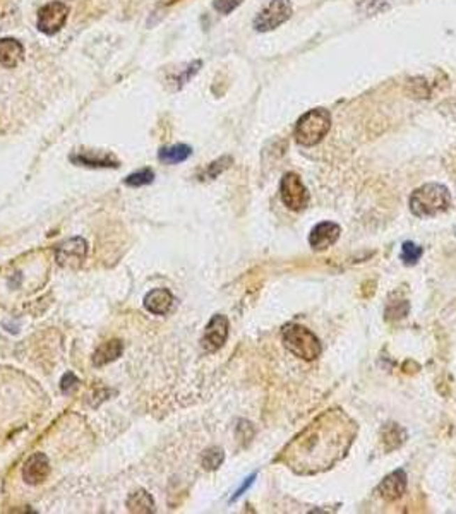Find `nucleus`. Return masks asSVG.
I'll return each instance as SVG.
<instances>
[{
	"label": "nucleus",
	"mask_w": 456,
	"mask_h": 514,
	"mask_svg": "<svg viewBox=\"0 0 456 514\" xmlns=\"http://www.w3.org/2000/svg\"><path fill=\"white\" fill-rule=\"evenodd\" d=\"M357 432L358 425L347 411L328 408L287 442L275 461L297 475L323 474L349 455Z\"/></svg>",
	"instance_id": "nucleus-1"
},
{
	"label": "nucleus",
	"mask_w": 456,
	"mask_h": 514,
	"mask_svg": "<svg viewBox=\"0 0 456 514\" xmlns=\"http://www.w3.org/2000/svg\"><path fill=\"white\" fill-rule=\"evenodd\" d=\"M451 204V194L443 183H424L413 190L410 197V209L417 218H432L448 211Z\"/></svg>",
	"instance_id": "nucleus-2"
},
{
	"label": "nucleus",
	"mask_w": 456,
	"mask_h": 514,
	"mask_svg": "<svg viewBox=\"0 0 456 514\" xmlns=\"http://www.w3.org/2000/svg\"><path fill=\"white\" fill-rule=\"evenodd\" d=\"M331 129V114L326 108H312L307 114L302 115L295 123L294 137L301 146L311 148L317 142L323 141V137Z\"/></svg>",
	"instance_id": "nucleus-3"
},
{
	"label": "nucleus",
	"mask_w": 456,
	"mask_h": 514,
	"mask_svg": "<svg viewBox=\"0 0 456 514\" xmlns=\"http://www.w3.org/2000/svg\"><path fill=\"white\" fill-rule=\"evenodd\" d=\"M282 340L287 350L305 362H312L321 355V343L311 329L301 324H287L282 329Z\"/></svg>",
	"instance_id": "nucleus-4"
},
{
	"label": "nucleus",
	"mask_w": 456,
	"mask_h": 514,
	"mask_svg": "<svg viewBox=\"0 0 456 514\" xmlns=\"http://www.w3.org/2000/svg\"><path fill=\"white\" fill-rule=\"evenodd\" d=\"M291 17L290 0H271L254 20V28L259 33L273 31Z\"/></svg>",
	"instance_id": "nucleus-5"
},
{
	"label": "nucleus",
	"mask_w": 456,
	"mask_h": 514,
	"mask_svg": "<svg viewBox=\"0 0 456 514\" xmlns=\"http://www.w3.org/2000/svg\"><path fill=\"white\" fill-rule=\"evenodd\" d=\"M280 196H282L283 204L291 211H302L309 202V192L304 182L297 174H291V172L283 175L280 182Z\"/></svg>",
	"instance_id": "nucleus-6"
},
{
	"label": "nucleus",
	"mask_w": 456,
	"mask_h": 514,
	"mask_svg": "<svg viewBox=\"0 0 456 514\" xmlns=\"http://www.w3.org/2000/svg\"><path fill=\"white\" fill-rule=\"evenodd\" d=\"M88 254V242L83 237H73L59 243L55 249V261L61 268L79 269Z\"/></svg>",
	"instance_id": "nucleus-7"
},
{
	"label": "nucleus",
	"mask_w": 456,
	"mask_h": 514,
	"mask_svg": "<svg viewBox=\"0 0 456 514\" xmlns=\"http://www.w3.org/2000/svg\"><path fill=\"white\" fill-rule=\"evenodd\" d=\"M69 16V7L63 2H48L38 13V29L45 35L61 31Z\"/></svg>",
	"instance_id": "nucleus-8"
},
{
	"label": "nucleus",
	"mask_w": 456,
	"mask_h": 514,
	"mask_svg": "<svg viewBox=\"0 0 456 514\" xmlns=\"http://www.w3.org/2000/svg\"><path fill=\"white\" fill-rule=\"evenodd\" d=\"M228 328H230V324H228L227 316H223V314L213 316L211 321L208 322L206 329H204L203 340H201L204 350L209 352V354L218 352L227 343Z\"/></svg>",
	"instance_id": "nucleus-9"
},
{
	"label": "nucleus",
	"mask_w": 456,
	"mask_h": 514,
	"mask_svg": "<svg viewBox=\"0 0 456 514\" xmlns=\"http://www.w3.org/2000/svg\"><path fill=\"white\" fill-rule=\"evenodd\" d=\"M50 475V461L43 453H35L26 460L22 467V480L28 485H40Z\"/></svg>",
	"instance_id": "nucleus-10"
},
{
	"label": "nucleus",
	"mask_w": 456,
	"mask_h": 514,
	"mask_svg": "<svg viewBox=\"0 0 456 514\" xmlns=\"http://www.w3.org/2000/svg\"><path fill=\"white\" fill-rule=\"evenodd\" d=\"M340 234H342V228L338 225L333 221H323L312 228L309 243L314 250H326L340 239Z\"/></svg>",
	"instance_id": "nucleus-11"
},
{
	"label": "nucleus",
	"mask_w": 456,
	"mask_h": 514,
	"mask_svg": "<svg viewBox=\"0 0 456 514\" xmlns=\"http://www.w3.org/2000/svg\"><path fill=\"white\" fill-rule=\"evenodd\" d=\"M406 474L403 470H395L393 474L384 476L383 482L377 485V494L388 502H395L405 494Z\"/></svg>",
	"instance_id": "nucleus-12"
},
{
	"label": "nucleus",
	"mask_w": 456,
	"mask_h": 514,
	"mask_svg": "<svg viewBox=\"0 0 456 514\" xmlns=\"http://www.w3.org/2000/svg\"><path fill=\"white\" fill-rule=\"evenodd\" d=\"M174 305V295L167 288H155L144 297V309L155 316H165Z\"/></svg>",
	"instance_id": "nucleus-13"
},
{
	"label": "nucleus",
	"mask_w": 456,
	"mask_h": 514,
	"mask_svg": "<svg viewBox=\"0 0 456 514\" xmlns=\"http://www.w3.org/2000/svg\"><path fill=\"white\" fill-rule=\"evenodd\" d=\"M24 59V47L14 38H0V66L14 69Z\"/></svg>",
	"instance_id": "nucleus-14"
},
{
	"label": "nucleus",
	"mask_w": 456,
	"mask_h": 514,
	"mask_svg": "<svg viewBox=\"0 0 456 514\" xmlns=\"http://www.w3.org/2000/svg\"><path fill=\"white\" fill-rule=\"evenodd\" d=\"M122 352H124V345H122L121 340L105 341L103 345H100V347L96 348L95 355H93V365L103 367L107 365V363L115 362V360L122 355Z\"/></svg>",
	"instance_id": "nucleus-15"
},
{
	"label": "nucleus",
	"mask_w": 456,
	"mask_h": 514,
	"mask_svg": "<svg viewBox=\"0 0 456 514\" xmlns=\"http://www.w3.org/2000/svg\"><path fill=\"white\" fill-rule=\"evenodd\" d=\"M70 161L76 165H83V167H89V168H117L119 167V161L114 158L112 155H103V153H89V151H83L79 155H73L70 156Z\"/></svg>",
	"instance_id": "nucleus-16"
},
{
	"label": "nucleus",
	"mask_w": 456,
	"mask_h": 514,
	"mask_svg": "<svg viewBox=\"0 0 456 514\" xmlns=\"http://www.w3.org/2000/svg\"><path fill=\"white\" fill-rule=\"evenodd\" d=\"M126 506L130 513H155V501L144 489L134 490L127 497Z\"/></svg>",
	"instance_id": "nucleus-17"
},
{
	"label": "nucleus",
	"mask_w": 456,
	"mask_h": 514,
	"mask_svg": "<svg viewBox=\"0 0 456 514\" xmlns=\"http://www.w3.org/2000/svg\"><path fill=\"white\" fill-rule=\"evenodd\" d=\"M192 155V148L187 144H175L170 148H162L158 153L160 161L165 165H178Z\"/></svg>",
	"instance_id": "nucleus-18"
},
{
	"label": "nucleus",
	"mask_w": 456,
	"mask_h": 514,
	"mask_svg": "<svg viewBox=\"0 0 456 514\" xmlns=\"http://www.w3.org/2000/svg\"><path fill=\"white\" fill-rule=\"evenodd\" d=\"M381 437H383V442L386 444L388 451H393V449L400 448L405 442V430L400 425H396V423H390V425H386L383 429Z\"/></svg>",
	"instance_id": "nucleus-19"
},
{
	"label": "nucleus",
	"mask_w": 456,
	"mask_h": 514,
	"mask_svg": "<svg viewBox=\"0 0 456 514\" xmlns=\"http://www.w3.org/2000/svg\"><path fill=\"white\" fill-rule=\"evenodd\" d=\"M223 460H225V453H223L222 448H209L204 451L203 455V460H201V463H203L204 470H218L220 467H222Z\"/></svg>",
	"instance_id": "nucleus-20"
},
{
	"label": "nucleus",
	"mask_w": 456,
	"mask_h": 514,
	"mask_svg": "<svg viewBox=\"0 0 456 514\" xmlns=\"http://www.w3.org/2000/svg\"><path fill=\"white\" fill-rule=\"evenodd\" d=\"M153 180H155V172H153L151 168H141V170L127 175V179L124 180V182H126V186H129V187H144V186H149Z\"/></svg>",
	"instance_id": "nucleus-21"
},
{
	"label": "nucleus",
	"mask_w": 456,
	"mask_h": 514,
	"mask_svg": "<svg viewBox=\"0 0 456 514\" xmlns=\"http://www.w3.org/2000/svg\"><path fill=\"white\" fill-rule=\"evenodd\" d=\"M422 254H424L422 247L415 245L413 242H405L402 245V261L405 262L406 266L417 264L418 259L422 257Z\"/></svg>",
	"instance_id": "nucleus-22"
},
{
	"label": "nucleus",
	"mask_w": 456,
	"mask_h": 514,
	"mask_svg": "<svg viewBox=\"0 0 456 514\" xmlns=\"http://www.w3.org/2000/svg\"><path fill=\"white\" fill-rule=\"evenodd\" d=\"M230 165H231V158H230V156H223V158L213 161V163L208 165L206 170L203 172V180L204 179H206V180L216 179L220 174H222V172H225L227 168L230 167Z\"/></svg>",
	"instance_id": "nucleus-23"
},
{
	"label": "nucleus",
	"mask_w": 456,
	"mask_h": 514,
	"mask_svg": "<svg viewBox=\"0 0 456 514\" xmlns=\"http://www.w3.org/2000/svg\"><path fill=\"white\" fill-rule=\"evenodd\" d=\"M77 386H79V379L74 376L73 372L63 374V377L61 381V389L63 395H70V393H74L77 389Z\"/></svg>",
	"instance_id": "nucleus-24"
},
{
	"label": "nucleus",
	"mask_w": 456,
	"mask_h": 514,
	"mask_svg": "<svg viewBox=\"0 0 456 514\" xmlns=\"http://www.w3.org/2000/svg\"><path fill=\"white\" fill-rule=\"evenodd\" d=\"M406 314H409V303L406 302H396L395 307L386 309V319H402Z\"/></svg>",
	"instance_id": "nucleus-25"
},
{
	"label": "nucleus",
	"mask_w": 456,
	"mask_h": 514,
	"mask_svg": "<svg viewBox=\"0 0 456 514\" xmlns=\"http://www.w3.org/2000/svg\"><path fill=\"white\" fill-rule=\"evenodd\" d=\"M241 3V0H213V7L218 10L220 14H230L235 10Z\"/></svg>",
	"instance_id": "nucleus-26"
},
{
	"label": "nucleus",
	"mask_w": 456,
	"mask_h": 514,
	"mask_svg": "<svg viewBox=\"0 0 456 514\" xmlns=\"http://www.w3.org/2000/svg\"><path fill=\"white\" fill-rule=\"evenodd\" d=\"M410 86H413V88H415L413 95L417 96V98H427V96H429L427 82H425L424 80H415L413 82H410Z\"/></svg>",
	"instance_id": "nucleus-27"
},
{
	"label": "nucleus",
	"mask_w": 456,
	"mask_h": 514,
	"mask_svg": "<svg viewBox=\"0 0 456 514\" xmlns=\"http://www.w3.org/2000/svg\"><path fill=\"white\" fill-rule=\"evenodd\" d=\"M254 478H256V474H252V475H250V476H249V478H245V482H244V483H242V485H241V489H238V490H237V492H235V494H234V497H231V501H235V499H238V497H241V495H242V494H244V492H245V490H248L250 485H252V483H254Z\"/></svg>",
	"instance_id": "nucleus-28"
}]
</instances>
